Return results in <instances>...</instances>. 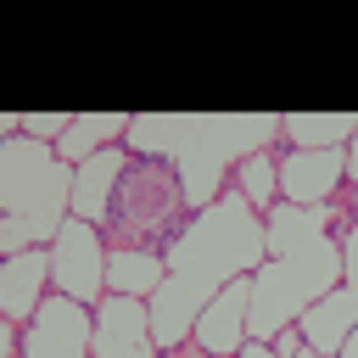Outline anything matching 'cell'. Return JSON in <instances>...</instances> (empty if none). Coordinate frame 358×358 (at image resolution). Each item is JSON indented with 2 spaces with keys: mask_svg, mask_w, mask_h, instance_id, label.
<instances>
[{
  "mask_svg": "<svg viewBox=\"0 0 358 358\" xmlns=\"http://www.w3.org/2000/svg\"><path fill=\"white\" fill-rule=\"evenodd\" d=\"M73 218V168L45 140H0V257L50 246Z\"/></svg>",
  "mask_w": 358,
  "mask_h": 358,
  "instance_id": "3957f363",
  "label": "cell"
},
{
  "mask_svg": "<svg viewBox=\"0 0 358 358\" xmlns=\"http://www.w3.org/2000/svg\"><path fill=\"white\" fill-rule=\"evenodd\" d=\"M263 257H268V224H263V213H257L235 185H229L213 207L190 213V224L168 241V252H162L168 274H162L157 296L145 302V308H151V336H157V347H162V352L185 347L190 330H196V319H201V308H207L229 280L257 274Z\"/></svg>",
  "mask_w": 358,
  "mask_h": 358,
  "instance_id": "6da1fadb",
  "label": "cell"
},
{
  "mask_svg": "<svg viewBox=\"0 0 358 358\" xmlns=\"http://www.w3.org/2000/svg\"><path fill=\"white\" fill-rule=\"evenodd\" d=\"M341 285L358 291V213H352L347 229H341Z\"/></svg>",
  "mask_w": 358,
  "mask_h": 358,
  "instance_id": "d6986e66",
  "label": "cell"
},
{
  "mask_svg": "<svg viewBox=\"0 0 358 358\" xmlns=\"http://www.w3.org/2000/svg\"><path fill=\"white\" fill-rule=\"evenodd\" d=\"M347 218L352 213H341L336 201H324V207L274 201L263 213V224H268V257L252 274L246 341H274L324 291L341 285V229H347Z\"/></svg>",
  "mask_w": 358,
  "mask_h": 358,
  "instance_id": "7a4b0ae2",
  "label": "cell"
},
{
  "mask_svg": "<svg viewBox=\"0 0 358 358\" xmlns=\"http://www.w3.org/2000/svg\"><path fill=\"white\" fill-rule=\"evenodd\" d=\"M302 347H308V341H302V330H296V324H285V330L268 341V352H274V358H296Z\"/></svg>",
  "mask_w": 358,
  "mask_h": 358,
  "instance_id": "ffe728a7",
  "label": "cell"
},
{
  "mask_svg": "<svg viewBox=\"0 0 358 358\" xmlns=\"http://www.w3.org/2000/svg\"><path fill=\"white\" fill-rule=\"evenodd\" d=\"M129 162L134 157L123 145H106L90 162H78L73 168V218H90V224L106 229V213H112V196H117V179H123Z\"/></svg>",
  "mask_w": 358,
  "mask_h": 358,
  "instance_id": "7c38bea8",
  "label": "cell"
},
{
  "mask_svg": "<svg viewBox=\"0 0 358 358\" xmlns=\"http://www.w3.org/2000/svg\"><path fill=\"white\" fill-rule=\"evenodd\" d=\"M185 134V112H134L129 117V134H123V151L129 157H151V162H168L173 145Z\"/></svg>",
  "mask_w": 358,
  "mask_h": 358,
  "instance_id": "e0dca14e",
  "label": "cell"
},
{
  "mask_svg": "<svg viewBox=\"0 0 358 358\" xmlns=\"http://www.w3.org/2000/svg\"><path fill=\"white\" fill-rule=\"evenodd\" d=\"M22 358H95V308L50 291L22 324Z\"/></svg>",
  "mask_w": 358,
  "mask_h": 358,
  "instance_id": "52a82bcc",
  "label": "cell"
},
{
  "mask_svg": "<svg viewBox=\"0 0 358 358\" xmlns=\"http://www.w3.org/2000/svg\"><path fill=\"white\" fill-rule=\"evenodd\" d=\"M358 129V112H280V145L296 151H336Z\"/></svg>",
  "mask_w": 358,
  "mask_h": 358,
  "instance_id": "5bb4252c",
  "label": "cell"
},
{
  "mask_svg": "<svg viewBox=\"0 0 358 358\" xmlns=\"http://www.w3.org/2000/svg\"><path fill=\"white\" fill-rule=\"evenodd\" d=\"M162 274H168V263H162V252H112L106 246V291H117V296H157V285H162Z\"/></svg>",
  "mask_w": 358,
  "mask_h": 358,
  "instance_id": "2e32d148",
  "label": "cell"
},
{
  "mask_svg": "<svg viewBox=\"0 0 358 358\" xmlns=\"http://www.w3.org/2000/svg\"><path fill=\"white\" fill-rule=\"evenodd\" d=\"M229 185H235L257 213H268V207L280 201V162H274V151H252V157L229 173Z\"/></svg>",
  "mask_w": 358,
  "mask_h": 358,
  "instance_id": "ac0fdd59",
  "label": "cell"
},
{
  "mask_svg": "<svg viewBox=\"0 0 358 358\" xmlns=\"http://www.w3.org/2000/svg\"><path fill=\"white\" fill-rule=\"evenodd\" d=\"M95 358H162L151 336V308L145 296H117L106 291L95 302Z\"/></svg>",
  "mask_w": 358,
  "mask_h": 358,
  "instance_id": "9c48e42d",
  "label": "cell"
},
{
  "mask_svg": "<svg viewBox=\"0 0 358 358\" xmlns=\"http://www.w3.org/2000/svg\"><path fill=\"white\" fill-rule=\"evenodd\" d=\"M280 145V112H185V134L173 145V173L185 185V207L201 213L229 190V173L252 151Z\"/></svg>",
  "mask_w": 358,
  "mask_h": 358,
  "instance_id": "277c9868",
  "label": "cell"
},
{
  "mask_svg": "<svg viewBox=\"0 0 358 358\" xmlns=\"http://www.w3.org/2000/svg\"><path fill=\"white\" fill-rule=\"evenodd\" d=\"M235 358H274V352H268V341H246Z\"/></svg>",
  "mask_w": 358,
  "mask_h": 358,
  "instance_id": "7402d4cb",
  "label": "cell"
},
{
  "mask_svg": "<svg viewBox=\"0 0 358 358\" xmlns=\"http://www.w3.org/2000/svg\"><path fill=\"white\" fill-rule=\"evenodd\" d=\"M341 358H358V330L347 336V347H341Z\"/></svg>",
  "mask_w": 358,
  "mask_h": 358,
  "instance_id": "603a6c76",
  "label": "cell"
},
{
  "mask_svg": "<svg viewBox=\"0 0 358 358\" xmlns=\"http://www.w3.org/2000/svg\"><path fill=\"white\" fill-rule=\"evenodd\" d=\"M347 185L358 190V129H352V140H347Z\"/></svg>",
  "mask_w": 358,
  "mask_h": 358,
  "instance_id": "44dd1931",
  "label": "cell"
},
{
  "mask_svg": "<svg viewBox=\"0 0 358 358\" xmlns=\"http://www.w3.org/2000/svg\"><path fill=\"white\" fill-rule=\"evenodd\" d=\"M296 358H324V352H313V347H302V352H296Z\"/></svg>",
  "mask_w": 358,
  "mask_h": 358,
  "instance_id": "cb8c5ba5",
  "label": "cell"
},
{
  "mask_svg": "<svg viewBox=\"0 0 358 358\" xmlns=\"http://www.w3.org/2000/svg\"><path fill=\"white\" fill-rule=\"evenodd\" d=\"M246 313H252V274H241V280H229L207 308H201V319H196V330H190V341L201 347V352H218V358H235L241 347H246Z\"/></svg>",
  "mask_w": 358,
  "mask_h": 358,
  "instance_id": "8fae6325",
  "label": "cell"
},
{
  "mask_svg": "<svg viewBox=\"0 0 358 358\" xmlns=\"http://www.w3.org/2000/svg\"><path fill=\"white\" fill-rule=\"evenodd\" d=\"M296 330H302V341L313 347V352H324V358H341V347H347V336L358 330V291L352 285H336V291H324L302 319H296Z\"/></svg>",
  "mask_w": 358,
  "mask_h": 358,
  "instance_id": "4fadbf2b",
  "label": "cell"
},
{
  "mask_svg": "<svg viewBox=\"0 0 358 358\" xmlns=\"http://www.w3.org/2000/svg\"><path fill=\"white\" fill-rule=\"evenodd\" d=\"M274 162H280V201H291V207H324L347 185V145H336V151L280 145Z\"/></svg>",
  "mask_w": 358,
  "mask_h": 358,
  "instance_id": "ba28073f",
  "label": "cell"
},
{
  "mask_svg": "<svg viewBox=\"0 0 358 358\" xmlns=\"http://www.w3.org/2000/svg\"><path fill=\"white\" fill-rule=\"evenodd\" d=\"M50 291L73 302H101L106 296V229L90 218H67L62 235L50 241Z\"/></svg>",
  "mask_w": 358,
  "mask_h": 358,
  "instance_id": "8992f818",
  "label": "cell"
},
{
  "mask_svg": "<svg viewBox=\"0 0 358 358\" xmlns=\"http://www.w3.org/2000/svg\"><path fill=\"white\" fill-rule=\"evenodd\" d=\"M185 224H190V207H185V185L173 173V162L134 157L123 168L112 213H106V246L112 252H168V241Z\"/></svg>",
  "mask_w": 358,
  "mask_h": 358,
  "instance_id": "5b68a950",
  "label": "cell"
},
{
  "mask_svg": "<svg viewBox=\"0 0 358 358\" xmlns=\"http://www.w3.org/2000/svg\"><path fill=\"white\" fill-rule=\"evenodd\" d=\"M129 117H134V112H78V117H73V129L56 140V157H62L67 168H78V162H90L95 151L123 145Z\"/></svg>",
  "mask_w": 358,
  "mask_h": 358,
  "instance_id": "9a60e30c",
  "label": "cell"
},
{
  "mask_svg": "<svg viewBox=\"0 0 358 358\" xmlns=\"http://www.w3.org/2000/svg\"><path fill=\"white\" fill-rule=\"evenodd\" d=\"M45 296H50V246H28L17 257H0V319L6 324L22 330Z\"/></svg>",
  "mask_w": 358,
  "mask_h": 358,
  "instance_id": "30bf717a",
  "label": "cell"
},
{
  "mask_svg": "<svg viewBox=\"0 0 358 358\" xmlns=\"http://www.w3.org/2000/svg\"><path fill=\"white\" fill-rule=\"evenodd\" d=\"M201 358H218V352H201Z\"/></svg>",
  "mask_w": 358,
  "mask_h": 358,
  "instance_id": "d4e9b609",
  "label": "cell"
}]
</instances>
